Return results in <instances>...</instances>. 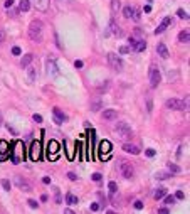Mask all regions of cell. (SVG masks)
Here are the masks:
<instances>
[{
    "instance_id": "cell-1",
    "label": "cell",
    "mask_w": 190,
    "mask_h": 214,
    "mask_svg": "<svg viewBox=\"0 0 190 214\" xmlns=\"http://www.w3.org/2000/svg\"><path fill=\"white\" fill-rule=\"evenodd\" d=\"M42 29H44V26H42V22L41 20H32L30 22V26H29V37H30V41H34V42H41L42 41Z\"/></svg>"
},
{
    "instance_id": "cell-2",
    "label": "cell",
    "mask_w": 190,
    "mask_h": 214,
    "mask_svg": "<svg viewBox=\"0 0 190 214\" xmlns=\"http://www.w3.org/2000/svg\"><path fill=\"white\" fill-rule=\"evenodd\" d=\"M114 132H116V135H118L121 140H130V138L133 137V130H131L130 125L125 123V121H119V123H116V127H114Z\"/></svg>"
},
{
    "instance_id": "cell-3",
    "label": "cell",
    "mask_w": 190,
    "mask_h": 214,
    "mask_svg": "<svg viewBox=\"0 0 190 214\" xmlns=\"http://www.w3.org/2000/svg\"><path fill=\"white\" fill-rule=\"evenodd\" d=\"M119 172L125 179H131L133 174H135V169L131 165V162H126V160H119Z\"/></svg>"
},
{
    "instance_id": "cell-4",
    "label": "cell",
    "mask_w": 190,
    "mask_h": 214,
    "mask_svg": "<svg viewBox=\"0 0 190 214\" xmlns=\"http://www.w3.org/2000/svg\"><path fill=\"white\" fill-rule=\"evenodd\" d=\"M187 103H188V99H185V101H182V99H177V98H170L167 99V108H170V110H177V112H180V110H185L187 108Z\"/></svg>"
},
{
    "instance_id": "cell-5",
    "label": "cell",
    "mask_w": 190,
    "mask_h": 214,
    "mask_svg": "<svg viewBox=\"0 0 190 214\" xmlns=\"http://www.w3.org/2000/svg\"><path fill=\"white\" fill-rule=\"evenodd\" d=\"M148 76H150V84H152V88H156V86L160 84L161 74H160V69L156 68V66H152V68H150Z\"/></svg>"
},
{
    "instance_id": "cell-6",
    "label": "cell",
    "mask_w": 190,
    "mask_h": 214,
    "mask_svg": "<svg viewBox=\"0 0 190 214\" xmlns=\"http://www.w3.org/2000/svg\"><path fill=\"white\" fill-rule=\"evenodd\" d=\"M108 63H110V66L114 71H121L123 69V61L119 59L114 52H110V54H108Z\"/></svg>"
},
{
    "instance_id": "cell-7",
    "label": "cell",
    "mask_w": 190,
    "mask_h": 214,
    "mask_svg": "<svg viewBox=\"0 0 190 214\" xmlns=\"http://www.w3.org/2000/svg\"><path fill=\"white\" fill-rule=\"evenodd\" d=\"M14 182H15V185H17L20 191H24V192H30V191H32V184H30L29 180H26L24 177H20V176L15 177Z\"/></svg>"
},
{
    "instance_id": "cell-8",
    "label": "cell",
    "mask_w": 190,
    "mask_h": 214,
    "mask_svg": "<svg viewBox=\"0 0 190 214\" xmlns=\"http://www.w3.org/2000/svg\"><path fill=\"white\" fill-rule=\"evenodd\" d=\"M52 116H54V121L57 125H62L68 121V116H66V113L61 108H52Z\"/></svg>"
},
{
    "instance_id": "cell-9",
    "label": "cell",
    "mask_w": 190,
    "mask_h": 214,
    "mask_svg": "<svg viewBox=\"0 0 190 214\" xmlns=\"http://www.w3.org/2000/svg\"><path fill=\"white\" fill-rule=\"evenodd\" d=\"M110 152H111V143H110V142H106V140L101 142V143H99V157L106 158Z\"/></svg>"
},
{
    "instance_id": "cell-10",
    "label": "cell",
    "mask_w": 190,
    "mask_h": 214,
    "mask_svg": "<svg viewBox=\"0 0 190 214\" xmlns=\"http://www.w3.org/2000/svg\"><path fill=\"white\" fill-rule=\"evenodd\" d=\"M30 158L32 160H39L41 158V143L39 142H34L32 147H30Z\"/></svg>"
},
{
    "instance_id": "cell-11",
    "label": "cell",
    "mask_w": 190,
    "mask_h": 214,
    "mask_svg": "<svg viewBox=\"0 0 190 214\" xmlns=\"http://www.w3.org/2000/svg\"><path fill=\"white\" fill-rule=\"evenodd\" d=\"M49 2H51V0H32L34 7L39 12H46V10L49 9Z\"/></svg>"
},
{
    "instance_id": "cell-12",
    "label": "cell",
    "mask_w": 190,
    "mask_h": 214,
    "mask_svg": "<svg viewBox=\"0 0 190 214\" xmlns=\"http://www.w3.org/2000/svg\"><path fill=\"white\" fill-rule=\"evenodd\" d=\"M47 74H49V76H57V74H59V69H57V64H56L54 59L47 61Z\"/></svg>"
},
{
    "instance_id": "cell-13",
    "label": "cell",
    "mask_w": 190,
    "mask_h": 214,
    "mask_svg": "<svg viewBox=\"0 0 190 214\" xmlns=\"http://www.w3.org/2000/svg\"><path fill=\"white\" fill-rule=\"evenodd\" d=\"M168 26H172V19H170V17H165L163 20H161L160 26H158V27L155 29V34H161V32H165Z\"/></svg>"
},
{
    "instance_id": "cell-14",
    "label": "cell",
    "mask_w": 190,
    "mask_h": 214,
    "mask_svg": "<svg viewBox=\"0 0 190 214\" xmlns=\"http://www.w3.org/2000/svg\"><path fill=\"white\" fill-rule=\"evenodd\" d=\"M110 32H111L113 35H116V37H121V35H123V30L119 29V26L113 20V19L110 20Z\"/></svg>"
},
{
    "instance_id": "cell-15",
    "label": "cell",
    "mask_w": 190,
    "mask_h": 214,
    "mask_svg": "<svg viewBox=\"0 0 190 214\" xmlns=\"http://www.w3.org/2000/svg\"><path fill=\"white\" fill-rule=\"evenodd\" d=\"M156 52H158V56H160V57H163V59H167V57L170 56L168 49H167V46H165L163 42H160L158 46H156Z\"/></svg>"
},
{
    "instance_id": "cell-16",
    "label": "cell",
    "mask_w": 190,
    "mask_h": 214,
    "mask_svg": "<svg viewBox=\"0 0 190 214\" xmlns=\"http://www.w3.org/2000/svg\"><path fill=\"white\" fill-rule=\"evenodd\" d=\"M123 150L128 152V154H133V155H138L140 154V148L136 145H131V143H125L123 145Z\"/></svg>"
},
{
    "instance_id": "cell-17",
    "label": "cell",
    "mask_w": 190,
    "mask_h": 214,
    "mask_svg": "<svg viewBox=\"0 0 190 214\" xmlns=\"http://www.w3.org/2000/svg\"><path fill=\"white\" fill-rule=\"evenodd\" d=\"M188 41H190V32L188 30H182L180 34H178V42H182V44H188Z\"/></svg>"
},
{
    "instance_id": "cell-18",
    "label": "cell",
    "mask_w": 190,
    "mask_h": 214,
    "mask_svg": "<svg viewBox=\"0 0 190 214\" xmlns=\"http://www.w3.org/2000/svg\"><path fill=\"white\" fill-rule=\"evenodd\" d=\"M133 49H135L136 52H143L145 49H146V41H145V39H138Z\"/></svg>"
},
{
    "instance_id": "cell-19",
    "label": "cell",
    "mask_w": 190,
    "mask_h": 214,
    "mask_svg": "<svg viewBox=\"0 0 190 214\" xmlns=\"http://www.w3.org/2000/svg\"><path fill=\"white\" fill-rule=\"evenodd\" d=\"M27 78H29L30 83H35V79H37V71H35V68L27 66Z\"/></svg>"
},
{
    "instance_id": "cell-20",
    "label": "cell",
    "mask_w": 190,
    "mask_h": 214,
    "mask_svg": "<svg viewBox=\"0 0 190 214\" xmlns=\"http://www.w3.org/2000/svg\"><path fill=\"white\" fill-rule=\"evenodd\" d=\"M103 118L104 120H116V110H104L103 112Z\"/></svg>"
},
{
    "instance_id": "cell-21",
    "label": "cell",
    "mask_w": 190,
    "mask_h": 214,
    "mask_svg": "<svg viewBox=\"0 0 190 214\" xmlns=\"http://www.w3.org/2000/svg\"><path fill=\"white\" fill-rule=\"evenodd\" d=\"M19 10H20V12H29L30 10V0H20V2H19Z\"/></svg>"
},
{
    "instance_id": "cell-22",
    "label": "cell",
    "mask_w": 190,
    "mask_h": 214,
    "mask_svg": "<svg viewBox=\"0 0 190 214\" xmlns=\"http://www.w3.org/2000/svg\"><path fill=\"white\" fill-rule=\"evenodd\" d=\"M66 202H68V206H76L77 204V197L72 192H68L66 194Z\"/></svg>"
},
{
    "instance_id": "cell-23",
    "label": "cell",
    "mask_w": 190,
    "mask_h": 214,
    "mask_svg": "<svg viewBox=\"0 0 190 214\" xmlns=\"http://www.w3.org/2000/svg\"><path fill=\"white\" fill-rule=\"evenodd\" d=\"M32 59H34V56H32V54H26V56L22 57V61H20V66H22V68H27V66L32 63Z\"/></svg>"
},
{
    "instance_id": "cell-24",
    "label": "cell",
    "mask_w": 190,
    "mask_h": 214,
    "mask_svg": "<svg viewBox=\"0 0 190 214\" xmlns=\"http://www.w3.org/2000/svg\"><path fill=\"white\" fill-rule=\"evenodd\" d=\"M167 177H172V172H156L155 174V179L158 180H165Z\"/></svg>"
},
{
    "instance_id": "cell-25",
    "label": "cell",
    "mask_w": 190,
    "mask_h": 214,
    "mask_svg": "<svg viewBox=\"0 0 190 214\" xmlns=\"http://www.w3.org/2000/svg\"><path fill=\"white\" fill-rule=\"evenodd\" d=\"M165 194H167V189L160 187V189H156V191H155V194H153V197H155L156 201H158V199H161V197H163Z\"/></svg>"
},
{
    "instance_id": "cell-26",
    "label": "cell",
    "mask_w": 190,
    "mask_h": 214,
    "mask_svg": "<svg viewBox=\"0 0 190 214\" xmlns=\"http://www.w3.org/2000/svg\"><path fill=\"white\" fill-rule=\"evenodd\" d=\"M5 152H7V142H4V140H2V142H0V160H4V158H5Z\"/></svg>"
},
{
    "instance_id": "cell-27",
    "label": "cell",
    "mask_w": 190,
    "mask_h": 214,
    "mask_svg": "<svg viewBox=\"0 0 190 214\" xmlns=\"http://www.w3.org/2000/svg\"><path fill=\"white\" fill-rule=\"evenodd\" d=\"M167 167H168V172H173V174H180L182 172V169L178 167L177 164H168Z\"/></svg>"
},
{
    "instance_id": "cell-28",
    "label": "cell",
    "mask_w": 190,
    "mask_h": 214,
    "mask_svg": "<svg viewBox=\"0 0 190 214\" xmlns=\"http://www.w3.org/2000/svg\"><path fill=\"white\" fill-rule=\"evenodd\" d=\"M123 15H125V19H131V15H133V7H125L123 9Z\"/></svg>"
},
{
    "instance_id": "cell-29",
    "label": "cell",
    "mask_w": 190,
    "mask_h": 214,
    "mask_svg": "<svg viewBox=\"0 0 190 214\" xmlns=\"http://www.w3.org/2000/svg\"><path fill=\"white\" fill-rule=\"evenodd\" d=\"M119 10V0H111V12L116 14Z\"/></svg>"
},
{
    "instance_id": "cell-30",
    "label": "cell",
    "mask_w": 190,
    "mask_h": 214,
    "mask_svg": "<svg viewBox=\"0 0 190 214\" xmlns=\"http://www.w3.org/2000/svg\"><path fill=\"white\" fill-rule=\"evenodd\" d=\"M101 108H103V101H94L93 105H91V110H93V112H99Z\"/></svg>"
},
{
    "instance_id": "cell-31",
    "label": "cell",
    "mask_w": 190,
    "mask_h": 214,
    "mask_svg": "<svg viewBox=\"0 0 190 214\" xmlns=\"http://www.w3.org/2000/svg\"><path fill=\"white\" fill-rule=\"evenodd\" d=\"M177 15H178L180 19H183V20H188V14H187L183 9H178V10H177Z\"/></svg>"
},
{
    "instance_id": "cell-32",
    "label": "cell",
    "mask_w": 190,
    "mask_h": 214,
    "mask_svg": "<svg viewBox=\"0 0 190 214\" xmlns=\"http://www.w3.org/2000/svg\"><path fill=\"white\" fill-rule=\"evenodd\" d=\"M165 204H167V206H172L173 204V202H175V196H167V194H165Z\"/></svg>"
},
{
    "instance_id": "cell-33",
    "label": "cell",
    "mask_w": 190,
    "mask_h": 214,
    "mask_svg": "<svg viewBox=\"0 0 190 214\" xmlns=\"http://www.w3.org/2000/svg\"><path fill=\"white\" fill-rule=\"evenodd\" d=\"M131 19H133L135 22H140V19H141V14H140V10L133 9V15H131Z\"/></svg>"
},
{
    "instance_id": "cell-34",
    "label": "cell",
    "mask_w": 190,
    "mask_h": 214,
    "mask_svg": "<svg viewBox=\"0 0 190 214\" xmlns=\"http://www.w3.org/2000/svg\"><path fill=\"white\" fill-rule=\"evenodd\" d=\"M108 189H110L111 194H114L116 191H118V185H116V182H113V180H111L110 184H108Z\"/></svg>"
},
{
    "instance_id": "cell-35",
    "label": "cell",
    "mask_w": 190,
    "mask_h": 214,
    "mask_svg": "<svg viewBox=\"0 0 190 214\" xmlns=\"http://www.w3.org/2000/svg\"><path fill=\"white\" fill-rule=\"evenodd\" d=\"M91 179H93L94 182H101V180H103V174H99V172H94L93 176H91Z\"/></svg>"
},
{
    "instance_id": "cell-36",
    "label": "cell",
    "mask_w": 190,
    "mask_h": 214,
    "mask_svg": "<svg viewBox=\"0 0 190 214\" xmlns=\"http://www.w3.org/2000/svg\"><path fill=\"white\" fill-rule=\"evenodd\" d=\"M2 187H4L5 191H10V187H12V185H10V182L7 179H2Z\"/></svg>"
},
{
    "instance_id": "cell-37",
    "label": "cell",
    "mask_w": 190,
    "mask_h": 214,
    "mask_svg": "<svg viewBox=\"0 0 190 214\" xmlns=\"http://www.w3.org/2000/svg\"><path fill=\"white\" fill-rule=\"evenodd\" d=\"M27 204H29V207H32V209H37V207H39V204L34 201V199H29V201H27Z\"/></svg>"
},
{
    "instance_id": "cell-38",
    "label": "cell",
    "mask_w": 190,
    "mask_h": 214,
    "mask_svg": "<svg viewBox=\"0 0 190 214\" xmlns=\"http://www.w3.org/2000/svg\"><path fill=\"white\" fill-rule=\"evenodd\" d=\"M145 154H146V157H155V155H156V150L148 148V150H145Z\"/></svg>"
},
{
    "instance_id": "cell-39",
    "label": "cell",
    "mask_w": 190,
    "mask_h": 214,
    "mask_svg": "<svg viewBox=\"0 0 190 214\" xmlns=\"http://www.w3.org/2000/svg\"><path fill=\"white\" fill-rule=\"evenodd\" d=\"M99 209H101V204H99V202H93V204H91V211L96 212V211H99Z\"/></svg>"
},
{
    "instance_id": "cell-40",
    "label": "cell",
    "mask_w": 190,
    "mask_h": 214,
    "mask_svg": "<svg viewBox=\"0 0 190 214\" xmlns=\"http://www.w3.org/2000/svg\"><path fill=\"white\" fill-rule=\"evenodd\" d=\"M130 51H131V47H128V46H121V47H119V52H121V54H128Z\"/></svg>"
},
{
    "instance_id": "cell-41",
    "label": "cell",
    "mask_w": 190,
    "mask_h": 214,
    "mask_svg": "<svg viewBox=\"0 0 190 214\" xmlns=\"http://www.w3.org/2000/svg\"><path fill=\"white\" fill-rule=\"evenodd\" d=\"M175 199H180L182 201V199H185V194L182 192V191H177V192H175Z\"/></svg>"
},
{
    "instance_id": "cell-42",
    "label": "cell",
    "mask_w": 190,
    "mask_h": 214,
    "mask_svg": "<svg viewBox=\"0 0 190 214\" xmlns=\"http://www.w3.org/2000/svg\"><path fill=\"white\" fill-rule=\"evenodd\" d=\"M135 209L141 211V209H143V202H141V201H135Z\"/></svg>"
},
{
    "instance_id": "cell-43",
    "label": "cell",
    "mask_w": 190,
    "mask_h": 214,
    "mask_svg": "<svg viewBox=\"0 0 190 214\" xmlns=\"http://www.w3.org/2000/svg\"><path fill=\"white\" fill-rule=\"evenodd\" d=\"M20 47H19V46H15V47H12V54H14V56H19V54H20Z\"/></svg>"
},
{
    "instance_id": "cell-44",
    "label": "cell",
    "mask_w": 190,
    "mask_h": 214,
    "mask_svg": "<svg viewBox=\"0 0 190 214\" xmlns=\"http://www.w3.org/2000/svg\"><path fill=\"white\" fill-rule=\"evenodd\" d=\"M136 41H138V39H136V37H133V35H131V37H130V41H128V42H130V47H131V49H133V47H135Z\"/></svg>"
},
{
    "instance_id": "cell-45",
    "label": "cell",
    "mask_w": 190,
    "mask_h": 214,
    "mask_svg": "<svg viewBox=\"0 0 190 214\" xmlns=\"http://www.w3.org/2000/svg\"><path fill=\"white\" fill-rule=\"evenodd\" d=\"M68 179H69V180H72V182H74V180L77 179V176H76V174H74V172H69V174H68Z\"/></svg>"
},
{
    "instance_id": "cell-46",
    "label": "cell",
    "mask_w": 190,
    "mask_h": 214,
    "mask_svg": "<svg viewBox=\"0 0 190 214\" xmlns=\"http://www.w3.org/2000/svg\"><path fill=\"white\" fill-rule=\"evenodd\" d=\"M57 148H59V145L56 142H51V152H57Z\"/></svg>"
},
{
    "instance_id": "cell-47",
    "label": "cell",
    "mask_w": 190,
    "mask_h": 214,
    "mask_svg": "<svg viewBox=\"0 0 190 214\" xmlns=\"http://www.w3.org/2000/svg\"><path fill=\"white\" fill-rule=\"evenodd\" d=\"M4 5H5V9H10V7L14 5V0H5Z\"/></svg>"
},
{
    "instance_id": "cell-48",
    "label": "cell",
    "mask_w": 190,
    "mask_h": 214,
    "mask_svg": "<svg viewBox=\"0 0 190 214\" xmlns=\"http://www.w3.org/2000/svg\"><path fill=\"white\" fill-rule=\"evenodd\" d=\"M32 118H34V121H37V123H42V116H41V115H35V113H34Z\"/></svg>"
},
{
    "instance_id": "cell-49",
    "label": "cell",
    "mask_w": 190,
    "mask_h": 214,
    "mask_svg": "<svg viewBox=\"0 0 190 214\" xmlns=\"http://www.w3.org/2000/svg\"><path fill=\"white\" fill-rule=\"evenodd\" d=\"M56 201H57V204H61V194H59V189H56Z\"/></svg>"
},
{
    "instance_id": "cell-50",
    "label": "cell",
    "mask_w": 190,
    "mask_h": 214,
    "mask_svg": "<svg viewBox=\"0 0 190 214\" xmlns=\"http://www.w3.org/2000/svg\"><path fill=\"white\" fill-rule=\"evenodd\" d=\"M158 212H161V214H168V207H160V209H158Z\"/></svg>"
},
{
    "instance_id": "cell-51",
    "label": "cell",
    "mask_w": 190,
    "mask_h": 214,
    "mask_svg": "<svg viewBox=\"0 0 190 214\" xmlns=\"http://www.w3.org/2000/svg\"><path fill=\"white\" fill-rule=\"evenodd\" d=\"M146 108H148V112H152V99L150 98L146 99Z\"/></svg>"
},
{
    "instance_id": "cell-52",
    "label": "cell",
    "mask_w": 190,
    "mask_h": 214,
    "mask_svg": "<svg viewBox=\"0 0 190 214\" xmlns=\"http://www.w3.org/2000/svg\"><path fill=\"white\" fill-rule=\"evenodd\" d=\"M7 128H9V130H10V132H12V133H14V135H19V133H17V130L14 128V127H10V125H7Z\"/></svg>"
},
{
    "instance_id": "cell-53",
    "label": "cell",
    "mask_w": 190,
    "mask_h": 214,
    "mask_svg": "<svg viewBox=\"0 0 190 214\" xmlns=\"http://www.w3.org/2000/svg\"><path fill=\"white\" fill-rule=\"evenodd\" d=\"M74 66H76V68H83V61H76V63H74Z\"/></svg>"
},
{
    "instance_id": "cell-54",
    "label": "cell",
    "mask_w": 190,
    "mask_h": 214,
    "mask_svg": "<svg viewBox=\"0 0 190 214\" xmlns=\"http://www.w3.org/2000/svg\"><path fill=\"white\" fill-rule=\"evenodd\" d=\"M4 39H5V32H4V30H0V42H4Z\"/></svg>"
},
{
    "instance_id": "cell-55",
    "label": "cell",
    "mask_w": 190,
    "mask_h": 214,
    "mask_svg": "<svg viewBox=\"0 0 190 214\" xmlns=\"http://www.w3.org/2000/svg\"><path fill=\"white\" fill-rule=\"evenodd\" d=\"M42 182H44V184H51V177H44Z\"/></svg>"
},
{
    "instance_id": "cell-56",
    "label": "cell",
    "mask_w": 190,
    "mask_h": 214,
    "mask_svg": "<svg viewBox=\"0 0 190 214\" xmlns=\"http://www.w3.org/2000/svg\"><path fill=\"white\" fill-rule=\"evenodd\" d=\"M41 201H42V202L47 201V196H46V194H42V196H41Z\"/></svg>"
},
{
    "instance_id": "cell-57",
    "label": "cell",
    "mask_w": 190,
    "mask_h": 214,
    "mask_svg": "<svg viewBox=\"0 0 190 214\" xmlns=\"http://www.w3.org/2000/svg\"><path fill=\"white\" fill-rule=\"evenodd\" d=\"M145 12H152V7H150V5H145Z\"/></svg>"
},
{
    "instance_id": "cell-58",
    "label": "cell",
    "mask_w": 190,
    "mask_h": 214,
    "mask_svg": "<svg viewBox=\"0 0 190 214\" xmlns=\"http://www.w3.org/2000/svg\"><path fill=\"white\" fill-rule=\"evenodd\" d=\"M0 127H2V113H0Z\"/></svg>"
},
{
    "instance_id": "cell-59",
    "label": "cell",
    "mask_w": 190,
    "mask_h": 214,
    "mask_svg": "<svg viewBox=\"0 0 190 214\" xmlns=\"http://www.w3.org/2000/svg\"><path fill=\"white\" fill-rule=\"evenodd\" d=\"M61 2H71V0H61Z\"/></svg>"
}]
</instances>
